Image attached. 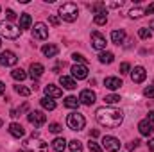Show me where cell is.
Returning a JSON list of instances; mask_svg holds the SVG:
<instances>
[{
	"label": "cell",
	"instance_id": "6da1fadb",
	"mask_svg": "<svg viewBox=\"0 0 154 152\" xmlns=\"http://www.w3.org/2000/svg\"><path fill=\"white\" fill-rule=\"evenodd\" d=\"M95 116H97V122L102 127H109V129L120 127V123L124 120L122 111L120 109H115V108H99Z\"/></svg>",
	"mask_w": 154,
	"mask_h": 152
},
{
	"label": "cell",
	"instance_id": "7a4b0ae2",
	"mask_svg": "<svg viewBox=\"0 0 154 152\" xmlns=\"http://www.w3.org/2000/svg\"><path fill=\"white\" fill-rule=\"evenodd\" d=\"M77 14H79V9H77L75 4L72 2H66L63 5H59V16L65 20V22H75Z\"/></svg>",
	"mask_w": 154,
	"mask_h": 152
},
{
	"label": "cell",
	"instance_id": "3957f363",
	"mask_svg": "<svg viewBox=\"0 0 154 152\" xmlns=\"http://www.w3.org/2000/svg\"><path fill=\"white\" fill-rule=\"evenodd\" d=\"M66 125H68L72 131H81V129H84V125H86V118L81 113H70L68 118H66Z\"/></svg>",
	"mask_w": 154,
	"mask_h": 152
},
{
	"label": "cell",
	"instance_id": "277c9868",
	"mask_svg": "<svg viewBox=\"0 0 154 152\" xmlns=\"http://www.w3.org/2000/svg\"><path fill=\"white\" fill-rule=\"evenodd\" d=\"M23 147L25 149H29L31 152H47L48 149V145L45 143V141H41V140H25L23 141Z\"/></svg>",
	"mask_w": 154,
	"mask_h": 152
},
{
	"label": "cell",
	"instance_id": "5b68a950",
	"mask_svg": "<svg viewBox=\"0 0 154 152\" xmlns=\"http://www.w3.org/2000/svg\"><path fill=\"white\" fill-rule=\"evenodd\" d=\"M0 34L4 36V38L7 39H16L20 36V29H16V27H13L11 23H0Z\"/></svg>",
	"mask_w": 154,
	"mask_h": 152
},
{
	"label": "cell",
	"instance_id": "8992f818",
	"mask_svg": "<svg viewBox=\"0 0 154 152\" xmlns=\"http://www.w3.org/2000/svg\"><path fill=\"white\" fill-rule=\"evenodd\" d=\"M16 61H18V57L11 50H4L0 54V65L2 66H13V65H16Z\"/></svg>",
	"mask_w": 154,
	"mask_h": 152
},
{
	"label": "cell",
	"instance_id": "52a82bcc",
	"mask_svg": "<svg viewBox=\"0 0 154 152\" xmlns=\"http://www.w3.org/2000/svg\"><path fill=\"white\" fill-rule=\"evenodd\" d=\"M102 145L108 152H116L120 149V140L115 138V136H104L102 138Z\"/></svg>",
	"mask_w": 154,
	"mask_h": 152
},
{
	"label": "cell",
	"instance_id": "ba28073f",
	"mask_svg": "<svg viewBox=\"0 0 154 152\" xmlns=\"http://www.w3.org/2000/svg\"><path fill=\"white\" fill-rule=\"evenodd\" d=\"M27 118H29V122H31L32 125H36V127H41V125L47 122V114L43 113V111H31V113L27 114Z\"/></svg>",
	"mask_w": 154,
	"mask_h": 152
},
{
	"label": "cell",
	"instance_id": "9c48e42d",
	"mask_svg": "<svg viewBox=\"0 0 154 152\" xmlns=\"http://www.w3.org/2000/svg\"><path fill=\"white\" fill-rule=\"evenodd\" d=\"M91 47L97 48V50H104V48H106V38H104L100 32L93 31V32H91Z\"/></svg>",
	"mask_w": 154,
	"mask_h": 152
},
{
	"label": "cell",
	"instance_id": "30bf717a",
	"mask_svg": "<svg viewBox=\"0 0 154 152\" xmlns=\"http://www.w3.org/2000/svg\"><path fill=\"white\" fill-rule=\"evenodd\" d=\"M95 93L91 91V90H82L81 91V95H79V102L81 104H84V106H91L93 102H95Z\"/></svg>",
	"mask_w": 154,
	"mask_h": 152
},
{
	"label": "cell",
	"instance_id": "8fae6325",
	"mask_svg": "<svg viewBox=\"0 0 154 152\" xmlns=\"http://www.w3.org/2000/svg\"><path fill=\"white\" fill-rule=\"evenodd\" d=\"M32 36L36 39H47L48 38V29L45 23H36L34 29H32Z\"/></svg>",
	"mask_w": 154,
	"mask_h": 152
},
{
	"label": "cell",
	"instance_id": "7c38bea8",
	"mask_svg": "<svg viewBox=\"0 0 154 152\" xmlns=\"http://www.w3.org/2000/svg\"><path fill=\"white\" fill-rule=\"evenodd\" d=\"M145 77H147V72H145L143 66H134V70L131 72V79H133V82H136V84L143 82Z\"/></svg>",
	"mask_w": 154,
	"mask_h": 152
},
{
	"label": "cell",
	"instance_id": "4fadbf2b",
	"mask_svg": "<svg viewBox=\"0 0 154 152\" xmlns=\"http://www.w3.org/2000/svg\"><path fill=\"white\" fill-rule=\"evenodd\" d=\"M72 75L75 77L77 81L86 79V77H88V68H86V65H74V66H72Z\"/></svg>",
	"mask_w": 154,
	"mask_h": 152
},
{
	"label": "cell",
	"instance_id": "5bb4252c",
	"mask_svg": "<svg viewBox=\"0 0 154 152\" xmlns=\"http://www.w3.org/2000/svg\"><path fill=\"white\" fill-rule=\"evenodd\" d=\"M9 132H11V136H14V138H23V136H25V129H23L20 123H16V122H13V123L9 125Z\"/></svg>",
	"mask_w": 154,
	"mask_h": 152
},
{
	"label": "cell",
	"instance_id": "9a60e30c",
	"mask_svg": "<svg viewBox=\"0 0 154 152\" xmlns=\"http://www.w3.org/2000/svg\"><path fill=\"white\" fill-rule=\"evenodd\" d=\"M138 131H140V134H143V136H151L152 134V123L149 122V120H142L140 123H138Z\"/></svg>",
	"mask_w": 154,
	"mask_h": 152
},
{
	"label": "cell",
	"instance_id": "2e32d148",
	"mask_svg": "<svg viewBox=\"0 0 154 152\" xmlns=\"http://www.w3.org/2000/svg\"><path fill=\"white\" fill-rule=\"evenodd\" d=\"M104 86L108 90H118L122 86V79H118V77H106L104 79Z\"/></svg>",
	"mask_w": 154,
	"mask_h": 152
},
{
	"label": "cell",
	"instance_id": "e0dca14e",
	"mask_svg": "<svg viewBox=\"0 0 154 152\" xmlns=\"http://www.w3.org/2000/svg\"><path fill=\"white\" fill-rule=\"evenodd\" d=\"M45 95L50 99V97H54V99H57V97H61L63 95V91L57 88V86H54V84H47L45 86Z\"/></svg>",
	"mask_w": 154,
	"mask_h": 152
},
{
	"label": "cell",
	"instance_id": "ac0fdd59",
	"mask_svg": "<svg viewBox=\"0 0 154 152\" xmlns=\"http://www.w3.org/2000/svg\"><path fill=\"white\" fill-rule=\"evenodd\" d=\"M41 52H43V56H47V57H54V56L59 52V48H57V45H54V43H48V45H43Z\"/></svg>",
	"mask_w": 154,
	"mask_h": 152
},
{
	"label": "cell",
	"instance_id": "d6986e66",
	"mask_svg": "<svg viewBox=\"0 0 154 152\" xmlns=\"http://www.w3.org/2000/svg\"><path fill=\"white\" fill-rule=\"evenodd\" d=\"M59 84H61L63 88H66V90H75L77 88L75 81H74L72 77H68V75H61L59 77Z\"/></svg>",
	"mask_w": 154,
	"mask_h": 152
},
{
	"label": "cell",
	"instance_id": "ffe728a7",
	"mask_svg": "<svg viewBox=\"0 0 154 152\" xmlns=\"http://www.w3.org/2000/svg\"><path fill=\"white\" fill-rule=\"evenodd\" d=\"M31 77L36 81V79H39V77L43 75V72H45V68H43V65H39V63H32L31 65Z\"/></svg>",
	"mask_w": 154,
	"mask_h": 152
},
{
	"label": "cell",
	"instance_id": "44dd1931",
	"mask_svg": "<svg viewBox=\"0 0 154 152\" xmlns=\"http://www.w3.org/2000/svg\"><path fill=\"white\" fill-rule=\"evenodd\" d=\"M124 39H125V32H124L122 29H115V31L111 32V41H113L115 45H122Z\"/></svg>",
	"mask_w": 154,
	"mask_h": 152
},
{
	"label": "cell",
	"instance_id": "7402d4cb",
	"mask_svg": "<svg viewBox=\"0 0 154 152\" xmlns=\"http://www.w3.org/2000/svg\"><path fill=\"white\" fill-rule=\"evenodd\" d=\"M32 25V18L29 13H22L20 14V29H31Z\"/></svg>",
	"mask_w": 154,
	"mask_h": 152
},
{
	"label": "cell",
	"instance_id": "603a6c76",
	"mask_svg": "<svg viewBox=\"0 0 154 152\" xmlns=\"http://www.w3.org/2000/svg\"><path fill=\"white\" fill-rule=\"evenodd\" d=\"M66 145H68V143H66L65 138H56V140L52 141V149H54L56 152H63L65 149H66Z\"/></svg>",
	"mask_w": 154,
	"mask_h": 152
},
{
	"label": "cell",
	"instance_id": "cb8c5ba5",
	"mask_svg": "<svg viewBox=\"0 0 154 152\" xmlns=\"http://www.w3.org/2000/svg\"><path fill=\"white\" fill-rule=\"evenodd\" d=\"M99 61L104 63V65H111V63L115 61V56H113L111 52H100V54H99Z\"/></svg>",
	"mask_w": 154,
	"mask_h": 152
},
{
	"label": "cell",
	"instance_id": "d4e9b609",
	"mask_svg": "<svg viewBox=\"0 0 154 152\" xmlns=\"http://www.w3.org/2000/svg\"><path fill=\"white\" fill-rule=\"evenodd\" d=\"M39 104H41V106H43V109H47V111H54V109H56V102H54L52 99H48V97L41 99V100H39Z\"/></svg>",
	"mask_w": 154,
	"mask_h": 152
},
{
	"label": "cell",
	"instance_id": "484cf974",
	"mask_svg": "<svg viewBox=\"0 0 154 152\" xmlns=\"http://www.w3.org/2000/svg\"><path fill=\"white\" fill-rule=\"evenodd\" d=\"M11 77L14 79V81H25L27 79V74H25V70H22V68H14L13 72H11Z\"/></svg>",
	"mask_w": 154,
	"mask_h": 152
},
{
	"label": "cell",
	"instance_id": "4316f807",
	"mask_svg": "<svg viewBox=\"0 0 154 152\" xmlns=\"http://www.w3.org/2000/svg\"><path fill=\"white\" fill-rule=\"evenodd\" d=\"M63 104H65V106H66V108H70V109H77V108H79V104H81V102H79V100H77L75 97H66V99H65V100H63Z\"/></svg>",
	"mask_w": 154,
	"mask_h": 152
},
{
	"label": "cell",
	"instance_id": "83f0119b",
	"mask_svg": "<svg viewBox=\"0 0 154 152\" xmlns=\"http://www.w3.org/2000/svg\"><path fill=\"white\" fill-rule=\"evenodd\" d=\"M14 91H16L18 95H22V97H29L32 90H31V88H25V86H22V84H16V86H14Z\"/></svg>",
	"mask_w": 154,
	"mask_h": 152
},
{
	"label": "cell",
	"instance_id": "f1b7e54d",
	"mask_svg": "<svg viewBox=\"0 0 154 152\" xmlns=\"http://www.w3.org/2000/svg\"><path fill=\"white\" fill-rule=\"evenodd\" d=\"M90 11H93L95 14L104 13V11H106V4H104V2H97V4H93V5H90Z\"/></svg>",
	"mask_w": 154,
	"mask_h": 152
},
{
	"label": "cell",
	"instance_id": "f546056e",
	"mask_svg": "<svg viewBox=\"0 0 154 152\" xmlns=\"http://www.w3.org/2000/svg\"><path fill=\"white\" fill-rule=\"evenodd\" d=\"M93 22H95L97 25H104V23L108 22V13L104 11V13H99V14H95V18H93Z\"/></svg>",
	"mask_w": 154,
	"mask_h": 152
},
{
	"label": "cell",
	"instance_id": "4dcf8cb0",
	"mask_svg": "<svg viewBox=\"0 0 154 152\" xmlns=\"http://www.w3.org/2000/svg\"><path fill=\"white\" fill-rule=\"evenodd\" d=\"M68 149H70V152H82V143L79 140H72L68 143Z\"/></svg>",
	"mask_w": 154,
	"mask_h": 152
},
{
	"label": "cell",
	"instance_id": "1f68e13d",
	"mask_svg": "<svg viewBox=\"0 0 154 152\" xmlns=\"http://www.w3.org/2000/svg\"><path fill=\"white\" fill-rule=\"evenodd\" d=\"M143 13H145V9H143V7H134V9H131V11H129V16H131V18H142V16H143Z\"/></svg>",
	"mask_w": 154,
	"mask_h": 152
},
{
	"label": "cell",
	"instance_id": "d6a6232c",
	"mask_svg": "<svg viewBox=\"0 0 154 152\" xmlns=\"http://www.w3.org/2000/svg\"><path fill=\"white\" fill-rule=\"evenodd\" d=\"M138 36H140L142 39H151V36H152V32H151L149 29L142 27V29H138Z\"/></svg>",
	"mask_w": 154,
	"mask_h": 152
},
{
	"label": "cell",
	"instance_id": "836d02e7",
	"mask_svg": "<svg viewBox=\"0 0 154 152\" xmlns=\"http://www.w3.org/2000/svg\"><path fill=\"white\" fill-rule=\"evenodd\" d=\"M104 102L106 104H118L120 102V95H106L104 97Z\"/></svg>",
	"mask_w": 154,
	"mask_h": 152
},
{
	"label": "cell",
	"instance_id": "e575fe53",
	"mask_svg": "<svg viewBox=\"0 0 154 152\" xmlns=\"http://www.w3.org/2000/svg\"><path fill=\"white\" fill-rule=\"evenodd\" d=\"M88 149H90V152H102L100 145H99L97 141H93V140H90V143H88Z\"/></svg>",
	"mask_w": 154,
	"mask_h": 152
},
{
	"label": "cell",
	"instance_id": "d590c367",
	"mask_svg": "<svg viewBox=\"0 0 154 152\" xmlns=\"http://www.w3.org/2000/svg\"><path fill=\"white\" fill-rule=\"evenodd\" d=\"M48 131H50V132H54V134H57V132H61V131H63V127H61L59 123H56V122H54V123H48Z\"/></svg>",
	"mask_w": 154,
	"mask_h": 152
},
{
	"label": "cell",
	"instance_id": "8d00e7d4",
	"mask_svg": "<svg viewBox=\"0 0 154 152\" xmlns=\"http://www.w3.org/2000/svg\"><path fill=\"white\" fill-rule=\"evenodd\" d=\"M72 59H74V61H75V63H82V65H84V63H86V57H84V56H82V54H72Z\"/></svg>",
	"mask_w": 154,
	"mask_h": 152
},
{
	"label": "cell",
	"instance_id": "74e56055",
	"mask_svg": "<svg viewBox=\"0 0 154 152\" xmlns=\"http://www.w3.org/2000/svg\"><path fill=\"white\" fill-rule=\"evenodd\" d=\"M143 95H145L147 99H154V86H147V88L143 90Z\"/></svg>",
	"mask_w": 154,
	"mask_h": 152
},
{
	"label": "cell",
	"instance_id": "f35d334b",
	"mask_svg": "<svg viewBox=\"0 0 154 152\" xmlns=\"http://www.w3.org/2000/svg\"><path fill=\"white\" fill-rule=\"evenodd\" d=\"M129 68H131V65H129V63H122V65H120V74H127V72H129Z\"/></svg>",
	"mask_w": 154,
	"mask_h": 152
},
{
	"label": "cell",
	"instance_id": "ab89813d",
	"mask_svg": "<svg viewBox=\"0 0 154 152\" xmlns=\"http://www.w3.org/2000/svg\"><path fill=\"white\" fill-rule=\"evenodd\" d=\"M5 14H7V20H11V22L16 18V14H14V11H13V9H7V11H5Z\"/></svg>",
	"mask_w": 154,
	"mask_h": 152
},
{
	"label": "cell",
	"instance_id": "60d3db41",
	"mask_svg": "<svg viewBox=\"0 0 154 152\" xmlns=\"http://www.w3.org/2000/svg\"><path fill=\"white\" fill-rule=\"evenodd\" d=\"M48 22H50L52 25H59V18H57V16H54V14H50V18H48Z\"/></svg>",
	"mask_w": 154,
	"mask_h": 152
},
{
	"label": "cell",
	"instance_id": "b9f144b4",
	"mask_svg": "<svg viewBox=\"0 0 154 152\" xmlns=\"http://www.w3.org/2000/svg\"><path fill=\"white\" fill-rule=\"evenodd\" d=\"M99 134H100L99 129H91V131H90V136H91V138H99Z\"/></svg>",
	"mask_w": 154,
	"mask_h": 152
},
{
	"label": "cell",
	"instance_id": "7bdbcfd3",
	"mask_svg": "<svg viewBox=\"0 0 154 152\" xmlns=\"http://www.w3.org/2000/svg\"><path fill=\"white\" fill-rule=\"evenodd\" d=\"M147 147H149V150H152V152H154V138H151V140H149Z\"/></svg>",
	"mask_w": 154,
	"mask_h": 152
},
{
	"label": "cell",
	"instance_id": "ee69618b",
	"mask_svg": "<svg viewBox=\"0 0 154 152\" xmlns=\"http://www.w3.org/2000/svg\"><path fill=\"white\" fill-rule=\"evenodd\" d=\"M147 120H149L151 123H154V109H152V111H149V116H147Z\"/></svg>",
	"mask_w": 154,
	"mask_h": 152
},
{
	"label": "cell",
	"instance_id": "f6af8a7d",
	"mask_svg": "<svg viewBox=\"0 0 154 152\" xmlns=\"http://www.w3.org/2000/svg\"><path fill=\"white\" fill-rule=\"evenodd\" d=\"M145 13H154V2H152V4H149V5H147Z\"/></svg>",
	"mask_w": 154,
	"mask_h": 152
},
{
	"label": "cell",
	"instance_id": "bcb514c9",
	"mask_svg": "<svg viewBox=\"0 0 154 152\" xmlns=\"http://www.w3.org/2000/svg\"><path fill=\"white\" fill-rule=\"evenodd\" d=\"M4 91H5V84H4V82H0V95H2Z\"/></svg>",
	"mask_w": 154,
	"mask_h": 152
},
{
	"label": "cell",
	"instance_id": "7dc6e473",
	"mask_svg": "<svg viewBox=\"0 0 154 152\" xmlns=\"http://www.w3.org/2000/svg\"><path fill=\"white\" fill-rule=\"evenodd\" d=\"M149 27H151V29H152V31H151V32H154V20H151V22H149Z\"/></svg>",
	"mask_w": 154,
	"mask_h": 152
},
{
	"label": "cell",
	"instance_id": "c3c4849f",
	"mask_svg": "<svg viewBox=\"0 0 154 152\" xmlns=\"http://www.w3.org/2000/svg\"><path fill=\"white\" fill-rule=\"evenodd\" d=\"M2 123H4V122H2V118H0V127H2Z\"/></svg>",
	"mask_w": 154,
	"mask_h": 152
},
{
	"label": "cell",
	"instance_id": "681fc988",
	"mask_svg": "<svg viewBox=\"0 0 154 152\" xmlns=\"http://www.w3.org/2000/svg\"><path fill=\"white\" fill-rule=\"evenodd\" d=\"M18 152H25V150H18Z\"/></svg>",
	"mask_w": 154,
	"mask_h": 152
},
{
	"label": "cell",
	"instance_id": "f907efd6",
	"mask_svg": "<svg viewBox=\"0 0 154 152\" xmlns=\"http://www.w3.org/2000/svg\"><path fill=\"white\" fill-rule=\"evenodd\" d=\"M0 47H2V41H0Z\"/></svg>",
	"mask_w": 154,
	"mask_h": 152
}]
</instances>
